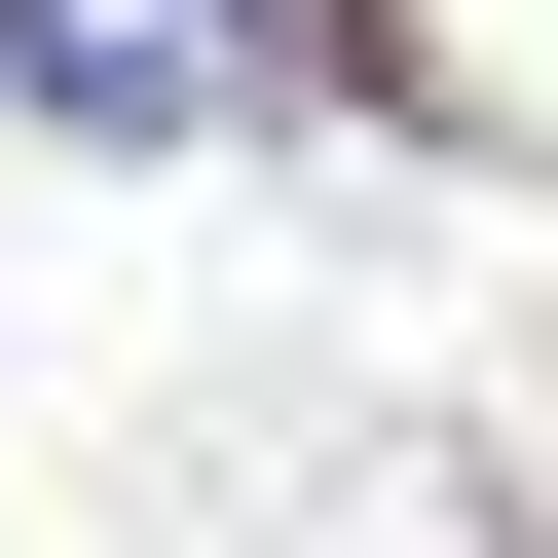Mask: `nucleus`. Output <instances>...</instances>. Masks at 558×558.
I'll return each instance as SVG.
<instances>
[{
  "label": "nucleus",
  "mask_w": 558,
  "mask_h": 558,
  "mask_svg": "<svg viewBox=\"0 0 558 558\" xmlns=\"http://www.w3.org/2000/svg\"><path fill=\"white\" fill-rule=\"evenodd\" d=\"M260 38H299V0H0V112L38 149H223Z\"/></svg>",
  "instance_id": "nucleus-1"
}]
</instances>
